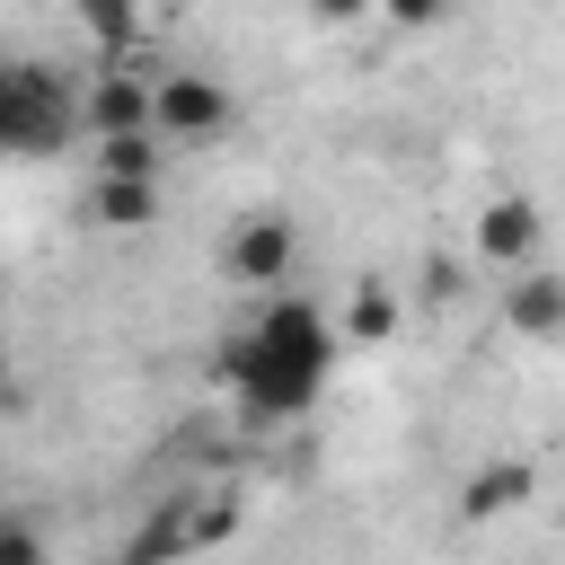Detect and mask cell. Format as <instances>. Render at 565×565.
Segmentation results:
<instances>
[{"mask_svg":"<svg viewBox=\"0 0 565 565\" xmlns=\"http://www.w3.org/2000/svg\"><path fill=\"white\" fill-rule=\"evenodd\" d=\"M0 327H9V291H0Z\"/></svg>","mask_w":565,"mask_h":565,"instance_id":"cell-18","label":"cell"},{"mask_svg":"<svg viewBox=\"0 0 565 565\" xmlns=\"http://www.w3.org/2000/svg\"><path fill=\"white\" fill-rule=\"evenodd\" d=\"M503 327L530 335V344H556V335H565V282H556L547 265H521V274L503 282Z\"/></svg>","mask_w":565,"mask_h":565,"instance_id":"cell-8","label":"cell"},{"mask_svg":"<svg viewBox=\"0 0 565 565\" xmlns=\"http://www.w3.org/2000/svg\"><path fill=\"white\" fill-rule=\"evenodd\" d=\"M230 88L212 79V71H159L150 79V132L168 141V150H203V141H221L230 132Z\"/></svg>","mask_w":565,"mask_h":565,"instance_id":"cell-3","label":"cell"},{"mask_svg":"<svg viewBox=\"0 0 565 565\" xmlns=\"http://www.w3.org/2000/svg\"><path fill=\"white\" fill-rule=\"evenodd\" d=\"M0 565H53L44 530H35L26 512H9V503H0Z\"/></svg>","mask_w":565,"mask_h":565,"instance_id":"cell-14","label":"cell"},{"mask_svg":"<svg viewBox=\"0 0 565 565\" xmlns=\"http://www.w3.org/2000/svg\"><path fill=\"white\" fill-rule=\"evenodd\" d=\"M327 26H353V18H371V0H309Z\"/></svg>","mask_w":565,"mask_h":565,"instance_id":"cell-17","label":"cell"},{"mask_svg":"<svg viewBox=\"0 0 565 565\" xmlns=\"http://www.w3.org/2000/svg\"><path fill=\"white\" fill-rule=\"evenodd\" d=\"M415 282H424V300H433V309H450V300L468 291V274H459V256H424V274H415Z\"/></svg>","mask_w":565,"mask_h":565,"instance_id":"cell-16","label":"cell"},{"mask_svg":"<svg viewBox=\"0 0 565 565\" xmlns=\"http://www.w3.org/2000/svg\"><path fill=\"white\" fill-rule=\"evenodd\" d=\"M168 141L159 132H97V177H159Z\"/></svg>","mask_w":565,"mask_h":565,"instance_id":"cell-13","label":"cell"},{"mask_svg":"<svg viewBox=\"0 0 565 565\" xmlns=\"http://www.w3.org/2000/svg\"><path fill=\"white\" fill-rule=\"evenodd\" d=\"M459 0H371V18H388L397 35H424V26H441Z\"/></svg>","mask_w":565,"mask_h":565,"instance_id":"cell-15","label":"cell"},{"mask_svg":"<svg viewBox=\"0 0 565 565\" xmlns=\"http://www.w3.org/2000/svg\"><path fill=\"white\" fill-rule=\"evenodd\" d=\"M88 221L97 230H150L159 221V177H97L88 185Z\"/></svg>","mask_w":565,"mask_h":565,"instance_id":"cell-10","label":"cell"},{"mask_svg":"<svg viewBox=\"0 0 565 565\" xmlns=\"http://www.w3.org/2000/svg\"><path fill=\"white\" fill-rule=\"evenodd\" d=\"M335 362H344V344H335V318L318 309V300H300V291H256V318L221 344V388L256 415V424H291V415H309L318 397H327V380H335Z\"/></svg>","mask_w":565,"mask_h":565,"instance_id":"cell-1","label":"cell"},{"mask_svg":"<svg viewBox=\"0 0 565 565\" xmlns=\"http://www.w3.org/2000/svg\"><path fill=\"white\" fill-rule=\"evenodd\" d=\"M388 335H397V291H388L380 274H362V282H353V300H344V318H335V344L380 353Z\"/></svg>","mask_w":565,"mask_h":565,"instance_id":"cell-9","label":"cell"},{"mask_svg":"<svg viewBox=\"0 0 565 565\" xmlns=\"http://www.w3.org/2000/svg\"><path fill=\"white\" fill-rule=\"evenodd\" d=\"M71 18H79V35L97 44V62L141 53V0H71Z\"/></svg>","mask_w":565,"mask_h":565,"instance_id":"cell-11","label":"cell"},{"mask_svg":"<svg viewBox=\"0 0 565 565\" xmlns=\"http://www.w3.org/2000/svg\"><path fill=\"white\" fill-rule=\"evenodd\" d=\"M530 494H539V459H521V450L477 459V468L459 477V521H512Z\"/></svg>","mask_w":565,"mask_h":565,"instance_id":"cell-7","label":"cell"},{"mask_svg":"<svg viewBox=\"0 0 565 565\" xmlns=\"http://www.w3.org/2000/svg\"><path fill=\"white\" fill-rule=\"evenodd\" d=\"M221 274L247 282V291H282L300 274V221L291 212H247L230 238H221Z\"/></svg>","mask_w":565,"mask_h":565,"instance_id":"cell-5","label":"cell"},{"mask_svg":"<svg viewBox=\"0 0 565 565\" xmlns=\"http://www.w3.org/2000/svg\"><path fill=\"white\" fill-rule=\"evenodd\" d=\"M168 62L141 44V53H124V62H97L88 71V88H79V132L97 141V132H150V79H159Z\"/></svg>","mask_w":565,"mask_h":565,"instance_id":"cell-4","label":"cell"},{"mask_svg":"<svg viewBox=\"0 0 565 565\" xmlns=\"http://www.w3.org/2000/svg\"><path fill=\"white\" fill-rule=\"evenodd\" d=\"M539 238H547V212H539L530 194H494V203L477 212V256H486L494 274L539 265Z\"/></svg>","mask_w":565,"mask_h":565,"instance_id":"cell-6","label":"cell"},{"mask_svg":"<svg viewBox=\"0 0 565 565\" xmlns=\"http://www.w3.org/2000/svg\"><path fill=\"white\" fill-rule=\"evenodd\" d=\"M79 132V88L44 53H0V159H53Z\"/></svg>","mask_w":565,"mask_h":565,"instance_id":"cell-2","label":"cell"},{"mask_svg":"<svg viewBox=\"0 0 565 565\" xmlns=\"http://www.w3.org/2000/svg\"><path fill=\"white\" fill-rule=\"evenodd\" d=\"M185 503V547L203 556V547H221V539H238V494L230 486H194V494H177Z\"/></svg>","mask_w":565,"mask_h":565,"instance_id":"cell-12","label":"cell"}]
</instances>
